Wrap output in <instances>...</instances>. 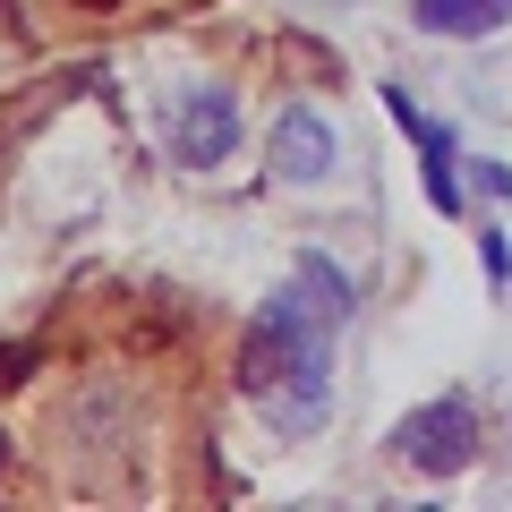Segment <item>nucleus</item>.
Instances as JSON below:
<instances>
[{
  "instance_id": "nucleus-1",
  "label": "nucleus",
  "mask_w": 512,
  "mask_h": 512,
  "mask_svg": "<svg viewBox=\"0 0 512 512\" xmlns=\"http://www.w3.org/2000/svg\"><path fill=\"white\" fill-rule=\"evenodd\" d=\"M350 308H359V282L333 265V256H299L291 282H282L265 308H256V325L239 333V393H248L256 410H265V427L274 436H316L333 410V333L350 325Z\"/></svg>"
},
{
  "instance_id": "nucleus-2",
  "label": "nucleus",
  "mask_w": 512,
  "mask_h": 512,
  "mask_svg": "<svg viewBox=\"0 0 512 512\" xmlns=\"http://www.w3.org/2000/svg\"><path fill=\"white\" fill-rule=\"evenodd\" d=\"M384 453L410 461V470H427V478H453V470L478 461V410L461 402V393H436V402H419L410 419H393Z\"/></svg>"
},
{
  "instance_id": "nucleus-3",
  "label": "nucleus",
  "mask_w": 512,
  "mask_h": 512,
  "mask_svg": "<svg viewBox=\"0 0 512 512\" xmlns=\"http://www.w3.org/2000/svg\"><path fill=\"white\" fill-rule=\"evenodd\" d=\"M163 146H171V163H180V171H214L222 154L239 146L231 86H188L180 103H171V120H163Z\"/></svg>"
},
{
  "instance_id": "nucleus-4",
  "label": "nucleus",
  "mask_w": 512,
  "mask_h": 512,
  "mask_svg": "<svg viewBox=\"0 0 512 512\" xmlns=\"http://www.w3.org/2000/svg\"><path fill=\"white\" fill-rule=\"evenodd\" d=\"M333 128H325V111L316 103H282L274 111V137H265V171L274 180H291V188H316V180H333Z\"/></svg>"
},
{
  "instance_id": "nucleus-5",
  "label": "nucleus",
  "mask_w": 512,
  "mask_h": 512,
  "mask_svg": "<svg viewBox=\"0 0 512 512\" xmlns=\"http://www.w3.org/2000/svg\"><path fill=\"white\" fill-rule=\"evenodd\" d=\"M384 103H393L402 137L419 146V163H427V205H436V214H461V180H453V128H444V120H427V111L410 103L402 86H384Z\"/></svg>"
},
{
  "instance_id": "nucleus-6",
  "label": "nucleus",
  "mask_w": 512,
  "mask_h": 512,
  "mask_svg": "<svg viewBox=\"0 0 512 512\" xmlns=\"http://www.w3.org/2000/svg\"><path fill=\"white\" fill-rule=\"evenodd\" d=\"M410 18L444 43H470V35H495L512 18V0H410Z\"/></svg>"
},
{
  "instance_id": "nucleus-7",
  "label": "nucleus",
  "mask_w": 512,
  "mask_h": 512,
  "mask_svg": "<svg viewBox=\"0 0 512 512\" xmlns=\"http://www.w3.org/2000/svg\"><path fill=\"white\" fill-rule=\"evenodd\" d=\"M478 256H487V274H495V282H512V248H504V231H478Z\"/></svg>"
},
{
  "instance_id": "nucleus-8",
  "label": "nucleus",
  "mask_w": 512,
  "mask_h": 512,
  "mask_svg": "<svg viewBox=\"0 0 512 512\" xmlns=\"http://www.w3.org/2000/svg\"><path fill=\"white\" fill-rule=\"evenodd\" d=\"M478 188H487V197H504V205H512V171H504V163H478Z\"/></svg>"
},
{
  "instance_id": "nucleus-9",
  "label": "nucleus",
  "mask_w": 512,
  "mask_h": 512,
  "mask_svg": "<svg viewBox=\"0 0 512 512\" xmlns=\"http://www.w3.org/2000/svg\"><path fill=\"white\" fill-rule=\"evenodd\" d=\"M86 9H111V0H86Z\"/></svg>"
}]
</instances>
